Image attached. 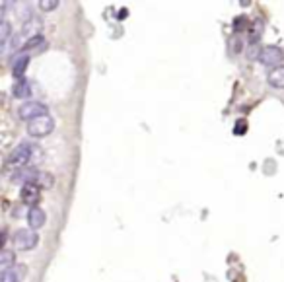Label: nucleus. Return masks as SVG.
<instances>
[{
	"label": "nucleus",
	"instance_id": "nucleus-3",
	"mask_svg": "<svg viewBox=\"0 0 284 282\" xmlns=\"http://www.w3.org/2000/svg\"><path fill=\"white\" fill-rule=\"evenodd\" d=\"M53 131H55V121H53L51 115L39 117V119L27 123V133H29V137H33V139H43V137L51 135Z\"/></svg>",
	"mask_w": 284,
	"mask_h": 282
},
{
	"label": "nucleus",
	"instance_id": "nucleus-4",
	"mask_svg": "<svg viewBox=\"0 0 284 282\" xmlns=\"http://www.w3.org/2000/svg\"><path fill=\"white\" fill-rule=\"evenodd\" d=\"M18 115H20V119L31 123V121H35L39 117H47L49 115V109H47V105H43L39 101H27V103H23L20 107Z\"/></svg>",
	"mask_w": 284,
	"mask_h": 282
},
{
	"label": "nucleus",
	"instance_id": "nucleus-7",
	"mask_svg": "<svg viewBox=\"0 0 284 282\" xmlns=\"http://www.w3.org/2000/svg\"><path fill=\"white\" fill-rule=\"evenodd\" d=\"M39 31H41V21L37 20V18H29V20H25V23H23V27H21V35H23V39H35V37H39Z\"/></svg>",
	"mask_w": 284,
	"mask_h": 282
},
{
	"label": "nucleus",
	"instance_id": "nucleus-5",
	"mask_svg": "<svg viewBox=\"0 0 284 282\" xmlns=\"http://www.w3.org/2000/svg\"><path fill=\"white\" fill-rule=\"evenodd\" d=\"M284 59V53L283 49L275 47V45H269L265 49H261L259 53V60L267 66H281V60Z\"/></svg>",
	"mask_w": 284,
	"mask_h": 282
},
{
	"label": "nucleus",
	"instance_id": "nucleus-2",
	"mask_svg": "<svg viewBox=\"0 0 284 282\" xmlns=\"http://www.w3.org/2000/svg\"><path fill=\"white\" fill-rule=\"evenodd\" d=\"M37 242H39V238H37L35 230H31V228L18 230V232L12 236V243H14V247L20 249V251H29V249H33V247L37 245Z\"/></svg>",
	"mask_w": 284,
	"mask_h": 282
},
{
	"label": "nucleus",
	"instance_id": "nucleus-16",
	"mask_svg": "<svg viewBox=\"0 0 284 282\" xmlns=\"http://www.w3.org/2000/svg\"><path fill=\"white\" fill-rule=\"evenodd\" d=\"M263 29H265V23H263L261 20H253V21L249 23V39H251V43H255V41L261 37Z\"/></svg>",
	"mask_w": 284,
	"mask_h": 282
},
{
	"label": "nucleus",
	"instance_id": "nucleus-1",
	"mask_svg": "<svg viewBox=\"0 0 284 282\" xmlns=\"http://www.w3.org/2000/svg\"><path fill=\"white\" fill-rule=\"evenodd\" d=\"M43 158V152L39 148V144H33V142H21L20 146H16L10 156H8V165H14V167H31L35 163H39Z\"/></svg>",
	"mask_w": 284,
	"mask_h": 282
},
{
	"label": "nucleus",
	"instance_id": "nucleus-12",
	"mask_svg": "<svg viewBox=\"0 0 284 282\" xmlns=\"http://www.w3.org/2000/svg\"><path fill=\"white\" fill-rule=\"evenodd\" d=\"M267 80H269V84H271L273 88H284V64L275 66V68L269 72Z\"/></svg>",
	"mask_w": 284,
	"mask_h": 282
},
{
	"label": "nucleus",
	"instance_id": "nucleus-9",
	"mask_svg": "<svg viewBox=\"0 0 284 282\" xmlns=\"http://www.w3.org/2000/svg\"><path fill=\"white\" fill-rule=\"evenodd\" d=\"M23 277H25V265H16L2 273L0 282H21Z\"/></svg>",
	"mask_w": 284,
	"mask_h": 282
},
{
	"label": "nucleus",
	"instance_id": "nucleus-18",
	"mask_svg": "<svg viewBox=\"0 0 284 282\" xmlns=\"http://www.w3.org/2000/svg\"><path fill=\"white\" fill-rule=\"evenodd\" d=\"M59 4H61L59 0H41V2H39V8H41L43 12H51V10H55Z\"/></svg>",
	"mask_w": 284,
	"mask_h": 282
},
{
	"label": "nucleus",
	"instance_id": "nucleus-19",
	"mask_svg": "<svg viewBox=\"0 0 284 282\" xmlns=\"http://www.w3.org/2000/svg\"><path fill=\"white\" fill-rule=\"evenodd\" d=\"M243 129H245V123H238V127H236V135H243Z\"/></svg>",
	"mask_w": 284,
	"mask_h": 282
},
{
	"label": "nucleus",
	"instance_id": "nucleus-17",
	"mask_svg": "<svg viewBox=\"0 0 284 282\" xmlns=\"http://www.w3.org/2000/svg\"><path fill=\"white\" fill-rule=\"evenodd\" d=\"M35 185H37L39 189H47V187L53 185V177H51L49 173H39L37 179H35Z\"/></svg>",
	"mask_w": 284,
	"mask_h": 282
},
{
	"label": "nucleus",
	"instance_id": "nucleus-10",
	"mask_svg": "<svg viewBox=\"0 0 284 282\" xmlns=\"http://www.w3.org/2000/svg\"><path fill=\"white\" fill-rule=\"evenodd\" d=\"M27 222H29V228H31V230H39V228L45 224V212H43L41 208H37V206L29 208V212H27Z\"/></svg>",
	"mask_w": 284,
	"mask_h": 282
},
{
	"label": "nucleus",
	"instance_id": "nucleus-6",
	"mask_svg": "<svg viewBox=\"0 0 284 282\" xmlns=\"http://www.w3.org/2000/svg\"><path fill=\"white\" fill-rule=\"evenodd\" d=\"M39 187L35 185V183H25L23 187H21V193H20V199H21V202H25V204H29L31 208L39 202Z\"/></svg>",
	"mask_w": 284,
	"mask_h": 282
},
{
	"label": "nucleus",
	"instance_id": "nucleus-15",
	"mask_svg": "<svg viewBox=\"0 0 284 282\" xmlns=\"http://www.w3.org/2000/svg\"><path fill=\"white\" fill-rule=\"evenodd\" d=\"M12 267H16V255L12 251H8V249H2V253H0V271L4 273L8 269H12Z\"/></svg>",
	"mask_w": 284,
	"mask_h": 282
},
{
	"label": "nucleus",
	"instance_id": "nucleus-11",
	"mask_svg": "<svg viewBox=\"0 0 284 282\" xmlns=\"http://www.w3.org/2000/svg\"><path fill=\"white\" fill-rule=\"evenodd\" d=\"M27 62H29V55H27V53H21L18 59H14V64H12L14 68H12V70H14V76H16V78H20V80L23 78L25 68H27Z\"/></svg>",
	"mask_w": 284,
	"mask_h": 282
},
{
	"label": "nucleus",
	"instance_id": "nucleus-14",
	"mask_svg": "<svg viewBox=\"0 0 284 282\" xmlns=\"http://www.w3.org/2000/svg\"><path fill=\"white\" fill-rule=\"evenodd\" d=\"M10 23L6 20H2L0 23V47H2V53H8V45H10Z\"/></svg>",
	"mask_w": 284,
	"mask_h": 282
},
{
	"label": "nucleus",
	"instance_id": "nucleus-8",
	"mask_svg": "<svg viewBox=\"0 0 284 282\" xmlns=\"http://www.w3.org/2000/svg\"><path fill=\"white\" fill-rule=\"evenodd\" d=\"M37 175H39V171L35 169V167H18L16 171H14V175H12V181H25V183H35V179H37Z\"/></svg>",
	"mask_w": 284,
	"mask_h": 282
},
{
	"label": "nucleus",
	"instance_id": "nucleus-13",
	"mask_svg": "<svg viewBox=\"0 0 284 282\" xmlns=\"http://www.w3.org/2000/svg\"><path fill=\"white\" fill-rule=\"evenodd\" d=\"M14 96L16 98H20V100H25V98H29L31 96V84L25 80V78H21V80H18L16 84H14Z\"/></svg>",
	"mask_w": 284,
	"mask_h": 282
}]
</instances>
